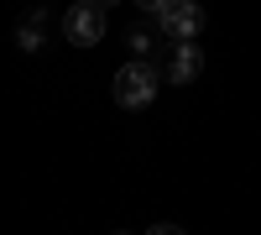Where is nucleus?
Masks as SVG:
<instances>
[{
	"label": "nucleus",
	"instance_id": "obj_1",
	"mask_svg": "<svg viewBox=\"0 0 261 235\" xmlns=\"http://www.w3.org/2000/svg\"><path fill=\"white\" fill-rule=\"evenodd\" d=\"M157 89H162V68L151 58H130L115 73V84H110V94H115L120 110H146V105L157 99Z\"/></svg>",
	"mask_w": 261,
	"mask_h": 235
},
{
	"label": "nucleus",
	"instance_id": "obj_2",
	"mask_svg": "<svg viewBox=\"0 0 261 235\" xmlns=\"http://www.w3.org/2000/svg\"><path fill=\"white\" fill-rule=\"evenodd\" d=\"M151 21H157V32H162L167 42H199L209 11L199 6V0H167V6L151 16Z\"/></svg>",
	"mask_w": 261,
	"mask_h": 235
},
{
	"label": "nucleus",
	"instance_id": "obj_3",
	"mask_svg": "<svg viewBox=\"0 0 261 235\" xmlns=\"http://www.w3.org/2000/svg\"><path fill=\"white\" fill-rule=\"evenodd\" d=\"M63 37H68L73 47H99V37H105V11L89 6V0L68 6V11H63Z\"/></svg>",
	"mask_w": 261,
	"mask_h": 235
},
{
	"label": "nucleus",
	"instance_id": "obj_4",
	"mask_svg": "<svg viewBox=\"0 0 261 235\" xmlns=\"http://www.w3.org/2000/svg\"><path fill=\"white\" fill-rule=\"evenodd\" d=\"M199 73H204V47H199V42H167L162 79H172V84H193Z\"/></svg>",
	"mask_w": 261,
	"mask_h": 235
},
{
	"label": "nucleus",
	"instance_id": "obj_5",
	"mask_svg": "<svg viewBox=\"0 0 261 235\" xmlns=\"http://www.w3.org/2000/svg\"><path fill=\"white\" fill-rule=\"evenodd\" d=\"M42 42H47V16H42V11H27V21H21V32H16V47H21V53H37Z\"/></svg>",
	"mask_w": 261,
	"mask_h": 235
},
{
	"label": "nucleus",
	"instance_id": "obj_6",
	"mask_svg": "<svg viewBox=\"0 0 261 235\" xmlns=\"http://www.w3.org/2000/svg\"><path fill=\"white\" fill-rule=\"evenodd\" d=\"M130 58H151L157 53V42H162V32H157V21H151V27H130Z\"/></svg>",
	"mask_w": 261,
	"mask_h": 235
},
{
	"label": "nucleus",
	"instance_id": "obj_7",
	"mask_svg": "<svg viewBox=\"0 0 261 235\" xmlns=\"http://www.w3.org/2000/svg\"><path fill=\"white\" fill-rule=\"evenodd\" d=\"M146 235H188V230H178V225H151Z\"/></svg>",
	"mask_w": 261,
	"mask_h": 235
},
{
	"label": "nucleus",
	"instance_id": "obj_8",
	"mask_svg": "<svg viewBox=\"0 0 261 235\" xmlns=\"http://www.w3.org/2000/svg\"><path fill=\"white\" fill-rule=\"evenodd\" d=\"M136 6H141V11H146V16H157V11H162V6H167V0H136Z\"/></svg>",
	"mask_w": 261,
	"mask_h": 235
},
{
	"label": "nucleus",
	"instance_id": "obj_9",
	"mask_svg": "<svg viewBox=\"0 0 261 235\" xmlns=\"http://www.w3.org/2000/svg\"><path fill=\"white\" fill-rule=\"evenodd\" d=\"M89 6H99V11H110V6H120V0H89Z\"/></svg>",
	"mask_w": 261,
	"mask_h": 235
},
{
	"label": "nucleus",
	"instance_id": "obj_10",
	"mask_svg": "<svg viewBox=\"0 0 261 235\" xmlns=\"http://www.w3.org/2000/svg\"><path fill=\"white\" fill-rule=\"evenodd\" d=\"M115 235H125V230H115Z\"/></svg>",
	"mask_w": 261,
	"mask_h": 235
}]
</instances>
